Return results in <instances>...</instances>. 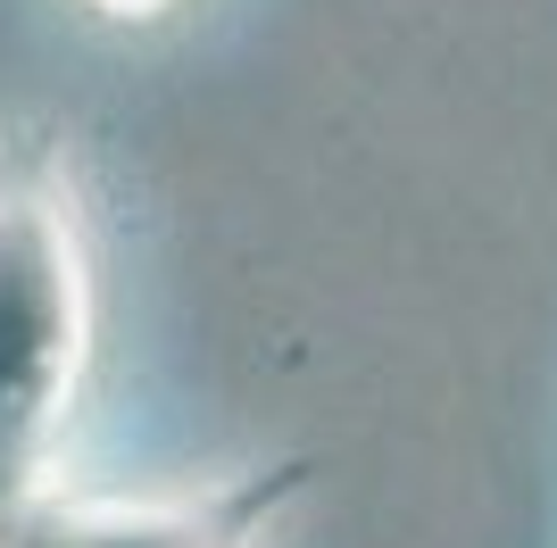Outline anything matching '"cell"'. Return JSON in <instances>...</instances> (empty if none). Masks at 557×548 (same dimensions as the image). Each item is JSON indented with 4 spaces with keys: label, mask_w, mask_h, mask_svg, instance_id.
<instances>
[{
    "label": "cell",
    "mask_w": 557,
    "mask_h": 548,
    "mask_svg": "<svg viewBox=\"0 0 557 548\" xmlns=\"http://www.w3.org/2000/svg\"><path fill=\"white\" fill-rule=\"evenodd\" d=\"M300 490V457L233 474L216 490H184V499H50V490H34L9 515L0 548H258Z\"/></svg>",
    "instance_id": "7a4b0ae2"
},
{
    "label": "cell",
    "mask_w": 557,
    "mask_h": 548,
    "mask_svg": "<svg viewBox=\"0 0 557 548\" xmlns=\"http://www.w3.org/2000/svg\"><path fill=\"white\" fill-rule=\"evenodd\" d=\"M84 9H100V17H116V25H150V17H166L175 0H84Z\"/></svg>",
    "instance_id": "3957f363"
},
{
    "label": "cell",
    "mask_w": 557,
    "mask_h": 548,
    "mask_svg": "<svg viewBox=\"0 0 557 548\" xmlns=\"http://www.w3.org/2000/svg\"><path fill=\"white\" fill-rule=\"evenodd\" d=\"M92 349V274L59 166L42 150L0 159V532L50 474Z\"/></svg>",
    "instance_id": "6da1fadb"
}]
</instances>
